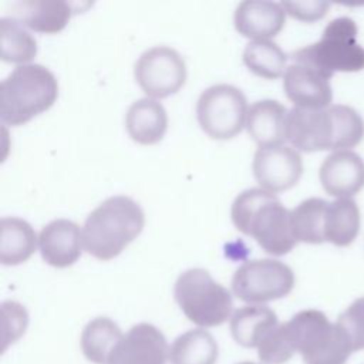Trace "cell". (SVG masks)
I'll list each match as a JSON object with an SVG mask.
<instances>
[{"label": "cell", "instance_id": "obj_1", "mask_svg": "<svg viewBox=\"0 0 364 364\" xmlns=\"http://www.w3.org/2000/svg\"><path fill=\"white\" fill-rule=\"evenodd\" d=\"M235 228L252 236L272 256L287 255L297 243L290 220V210L274 193L262 188L240 192L230 209Z\"/></svg>", "mask_w": 364, "mask_h": 364}, {"label": "cell", "instance_id": "obj_2", "mask_svg": "<svg viewBox=\"0 0 364 364\" xmlns=\"http://www.w3.org/2000/svg\"><path fill=\"white\" fill-rule=\"evenodd\" d=\"M144 225V210L134 199L111 196L87 216L81 229L82 247L98 260H111L141 235Z\"/></svg>", "mask_w": 364, "mask_h": 364}, {"label": "cell", "instance_id": "obj_3", "mask_svg": "<svg viewBox=\"0 0 364 364\" xmlns=\"http://www.w3.org/2000/svg\"><path fill=\"white\" fill-rule=\"evenodd\" d=\"M58 97L55 75L41 64L17 65L0 84V117L7 125L28 122L53 107Z\"/></svg>", "mask_w": 364, "mask_h": 364}, {"label": "cell", "instance_id": "obj_4", "mask_svg": "<svg viewBox=\"0 0 364 364\" xmlns=\"http://www.w3.org/2000/svg\"><path fill=\"white\" fill-rule=\"evenodd\" d=\"M283 326L304 364H346L354 353L343 328L320 310H301Z\"/></svg>", "mask_w": 364, "mask_h": 364}, {"label": "cell", "instance_id": "obj_5", "mask_svg": "<svg viewBox=\"0 0 364 364\" xmlns=\"http://www.w3.org/2000/svg\"><path fill=\"white\" fill-rule=\"evenodd\" d=\"M357 24L348 17L331 20L321 38L293 53L294 63L309 65L327 78L334 73H355L364 68V48L357 43Z\"/></svg>", "mask_w": 364, "mask_h": 364}, {"label": "cell", "instance_id": "obj_6", "mask_svg": "<svg viewBox=\"0 0 364 364\" xmlns=\"http://www.w3.org/2000/svg\"><path fill=\"white\" fill-rule=\"evenodd\" d=\"M173 297L182 313L200 327L223 324L233 309L230 291L200 267L188 269L178 276Z\"/></svg>", "mask_w": 364, "mask_h": 364}, {"label": "cell", "instance_id": "obj_7", "mask_svg": "<svg viewBox=\"0 0 364 364\" xmlns=\"http://www.w3.org/2000/svg\"><path fill=\"white\" fill-rule=\"evenodd\" d=\"M247 101L242 90L229 84H216L205 91L196 102L200 129L212 139H230L246 127Z\"/></svg>", "mask_w": 364, "mask_h": 364}, {"label": "cell", "instance_id": "obj_8", "mask_svg": "<svg viewBox=\"0 0 364 364\" xmlns=\"http://www.w3.org/2000/svg\"><path fill=\"white\" fill-rule=\"evenodd\" d=\"M293 287V270L276 259L246 260L232 277L233 294L252 306L286 297Z\"/></svg>", "mask_w": 364, "mask_h": 364}, {"label": "cell", "instance_id": "obj_9", "mask_svg": "<svg viewBox=\"0 0 364 364\" xmlns=\"http://www.w3.org/2000/svg\"><path fill=\"white\" fill-rule=\"evenodd\" d=\"M134 77L149 98H166L183 87L186 63L175 48L155 46L138 57Z\"/></svg>", "mask_w": 364, "mask_h": 364}, {"label": "cell", "instance_id": "obj_10", "mask_svg": "<svg viewBox=\"0 0 364 364\" xmlns=\"http://www.w3.org/2000/svg\"><path fill=\"white\" fill-rule=\"evenodd\" d=\"M286 141L297 151H337V127L331 105L321 109L291 108L286 117Z\"/></svg>", "mask_w": 364, "mask_h": 364}, {"label": "cell", "instance_id": "obj_11", "mask_svg": "<svg viewBox=\"0 0 364 364\" xmlns=\"http://www.w3.org/2000/svg\"><path fill=\"white\" fill-rule=\"evenodd\" d=\"M252 169L262 189L277 193L299 182L303 175V159L293 146H264L256 151Z\"/></svg>", "mask_w": 364, "mask_h": 364}, {"label": "cell", "instance_id": "obj_12", "mask_svg": "<svg viewBox=\"0 0 364 364\" xmlns=\"http://www.w3.org/2000/svg\"><path fill=\"white\" fill-rule=\"evenodd\" d=\"M169 357L166 338L149 323L132 326L112 351L108 364H165Z\"/></svg>", "mask_w": 364, "mask_h": 364}, {"label": "cell", "instance_id": "obj_13", "mask_svg": "<svg viewBox=\"0 0 364 364\" xmlns=\"http://www.w3.org/2000/svg\"><path fill=\"white\" fill-rule=\"evenodd\" d=\"M323 189L337 199H351L364 188V161L355 152L336 151L318 171Z\"/></svg>", "mask_w": 364, "mask_h": 364}, {"label": "cell", "instance_id": "obj_14", "mask_svg": "<svg viewBox=\"0 0 364 364\" xmlns=\"http://www.w3.org/2000/svg\"><path fill=\"white\" fill-rule=\"evenodd\" d=\"M283 88L286 97L297 108L321 109L330 107L333 101L330 78L300 63L287 67L283 75Z\"/></svg>", "mask_w": 364, "mask_h": 364}, {"label": "cell", "instance_id": "obj_15", "mask_svg": "<svg viewBox=\"0 0 364 364\" xmlns=\"http://www.w3.org/2000/svg\"><path fill=\"white\" fill-rule=\"evenodd\" d=\"M38 249L43 260L58 269L74 264L82 252L80 226L68 219H54L38 235Z\"/></svg>", "mask_w": 364, "mask_h": 364}, {"label": "cell", "instance_id": "obj_16", "mask_svg": "<svg viewBox=\"0 0 364 364\" xmlns=\"http://www.w3.org/2000/svg\"><path fill=\"white\" fill-rule=\"evenodd\" d=\"M235 28L243 37L269 40L277 36L286 23L282 3L266 0H245L239 3L233 16Z\"/></svg>", "mask_w": 364, "mask_h": 364}, {"label": "cell", "instance_id": "obj_17", "mask_svg": "<svg viewBox=\"0 0 364 364\" xmlns=\"http://www.w3.org/2000/svg\"><path fill=\"white\" fill-rule=\"evenodd\" d=\"M10 10L24 27L46 34L64 30L73 16L71 4L63 0H18L10 4Z\"/></svg>", "mask_w": 364, "mask_h": 364}, {"label": "cell", "instance_id": "obj_18", "mask_svg": "<svg viewBox=\"0 0 364 364\" xmlns=\"http://www.w3.org/2000/svg\"><path fill=\"white\" fill-rule=\"evenodd\" d=\"M287 112L286 107L276 100H260L249 107L246 129L259 148L283 145Z\"/></svg>", "mask_w": 364, "mask_h": 364}, {"label": "cell", "instance_id": "obj_19", "mask_svg": "<svg viewBox=\"0 0 364 364\" xmlns=\"http://www.w3.org/2000/svg\"><path fill=\"white\" fill-rule=\"evenodd\" d=\"M125 127L132 141L141 145H155L168 129V115L164 105L149 97L132 102L125 115Z\"/></svg>", "mask_w": 364, "mask_h": 364}, {"label": "cell", "instance_id": "obj_20", "mask_svg": "<svg viewBox=\"0 0 364 364\" xmlns=\"http://www.w3.org/2000/svg\"><path fill=\"white\" fill-rule=\"evenodd\" d=\"M279 324L277 316L272 309L259 304L245 306L232 314L230 333L239 346L257 348Z\"/></svg>", "mask_w": 364, "mask_h": 364}, {"label": "cell", "instance_id": "obj_21", "mask_svg": "<svg viewBox=\"0 0 364 364\" xmlns=\"http://www.w3.org/2000/svg\"><path fill=\"white\" fill-rule=\"evenodd\" d=\"M38 237L28 222L14 216L0 220V262L4 266L24 263L36 252Z\"/></svg>", "mask_w": 364, "mask_h": 364}, {"label": "cell", "instance_id": "obj_22", "mask_svg": "<svg viewBox=\"0 0 364 364\" xmlns=\"http://www.w3.org/2000/svg\"><path fill=\"white\" fill-rule=\"evenodd\" d=\"M121 328L108 317H95L81 333V350L87 360L95 364H108L109 357L121 338Z\"/></svg>", "mask_w": 364, "mask_h": 364}, {"label": "cell", "instance_id": "obj_23", "mask_svg": "<svg viewBox=\"0 0 364 364\" xmlns=\"http://www.w3.org/2000/svg\"><path fill=\"white\" fill-rule=\"evenodd\" d=\"M219 355L216 340L203 328L189 330L169 347L171 364H215Z\"/></svg>", "mask_w": 364, "mask_h": 364}, {"label": "cell", "instance_id": "obj_24", "mask_svg": "<svg viewBox=\"0 0 364 364\" xmlns=\"http://www.w3.org/2000/svg\"><path fill=\"white\" fill-rule=\"evenodd\" d=\"M360 230V209L353 199H336L328 202L324 237L336 246L344 247L351 245Z\"/></svg>", "mask_w": 364, "mask_h": 364}, {"label": "cell", "instance_id": "obj_25", "mask_svg": "<svg viewBox=\"0 0 364 364\" xmlns=\"http://www.w3.org/2000/svg\"><path fill=\"white\" fill-rule=\"evenodd\" d=\"M328 202L321 198H309L290 210L291 230L297 242L320 245L326 242L324 220Z\"/></svg>", "mask_w": 364, "mask_h": 364}, {"label": "cell", "instance_id": "obj_26", "mask_svg": "<svg viewBox=\"0 0 364 364\" xmlns=\"http://www.w3.org/2000/svg\"><path fill=\"white\" fill-rule=\"evenodd\" d=\"M37 54V41L13 17L0 18V58L4 63L24 65Z\"/></svg>", "mask_w": 364, "mask_h": 364}, {"label": "cell", "instance_id": "obj_27", "mask_svg": "<svg viewBox=\"0 0 364 364\" xmlns=\"http://www.w3.org/2000/svg\"><path fill=\"white\" fill-rule=\"evenodd\" d=\"M243 63L253 74L267 80H276L287 70V55L270 40L247 43L243 50Z\"/></svg>", "mask_w": 364, "mask_h": 364}, {"label": "cell", "instance_id": "obj_28", "mask_svg": "<svg viewBox=\"0 0 364 364\" xmlns=\"http://www.w3.org/2000/svg\"><path fill=\"white\" fill-rule=\"evenodd\" d=\"M294 353L283 323L279 324L257 347L259 358L266 364H283L289 361Z\"/></svg>", "mask_w": 364, "mask_h": 364}, {"label": "cell", "instance_id": "obj_29", "mask_svg": "<svg viewBox=\"0 0 364 364\" xmlns=\"http://www.w3.org/2000/svg\"><path fill=\"white\" fill-rule=\"evenodd\" d=\"M336 323L348 337L353 351L364 350V297L354 300Z\"/></svg>", "mask_w": 364, "mask_h": 364}, {"label": "cell", "instance_id": "obj_30", "mask_svg": "<svg viewBox=\"0 0 364 364\" xmlns=\"http://www.w3.org/2000/svg\"><path fill=\"white\" fill-rule=\"evenodd\" d=\"M3 328H4V343L3 350L7 348L10 343H14L24 331L28 323L27 310L17 301L6 300L1 303Z\"/></svg>", "mask_w": 364, "mask_h": 364}, {"label": "cell", "instance_id": "obj_31", "mask_svg": "<svg viewBox=\"0 0 364 364\" xmlns=\"http://www.w3.org/2000/svg\"><path fill=\"white\" fill-rule=\"evenodd\" d=\"M282 6L286 14L291 16L296 20L311 23L316 20L323 18L328 9V1L321 0H307V1H282Z\"/></svg>", "mask_w": 364, "mask_h": 364}, {"label": "cell", "instance_id": "obj_32", "mask_svg": "<svg viewBox=\"0 0 364 364\" xmlns=\"http://www.w3.org/2000/svg\"><path fill=\"white\" fill-rule=\"evenodd\" d=\"M239 364H256V363H252V361H243V363H239Z\"/></svg>", "mask_w": 364, "mask_h": 364}]
</instances>
